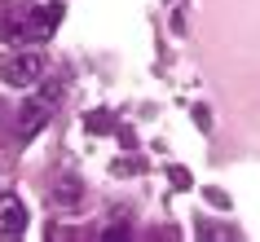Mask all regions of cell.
<instances>
[{
	"mask_svg": "<svg viewBox=\"0 0 260 242\" xmlns=\"http://www.w3.org/2000/svg\"><path fill=\"white\" fill-rule=\"evenodd\" d=\"M53 101H57V88H40L36 97H27L22 106H18V115H14V132L27 141V136H36L49 123V115H53Z\"/></svg>",
	"mask_w": 260,
	"mask_h": 242,
	"instance_id": "obj_1",
	"label": "cell"
},
{
	"mask_svg": "<svg viewBox=\"0 0 260 242\" xmlns=\"http://www.w3.org/2000/svg\"><path fill=\"white\" fill-rule=\"evenodd\" d=\"M40 80H44V57L40 53H14L5 62V84H14V88H31Z\"/></svg>",
	"mask_w": 260,
	"mask_h": 242,
	"instance_id": "obj_2",
	"label": "cell"
},
{
	"mask_svg": "<svg viewBox=\"0 0 260 242\" xmlns=\"http://www.w3.org/2000/svg\"><path fill=\"white\" fill-rule=\"evenodd\" d=\"M57 22H62V5H57V0H49V5H36V9H31V18H27V27H22V31H27V36H36V40H44Z\"/></svg>",
	"mask_w": 260,
	"mask_h": 242,
	"instance_id": "obj_3",
	"label": "cell"
},
{
	"mask_svg": "<svg viewBox=\"0 0 260 242\" xmlns=\"http://www.w3.org/2000/svg\"><path fill=\"white\" fill-rule=\"evenodd\" d=\"M22 229H27V207H22V198L5 194V198H0V233L14 238V233H22Z\"/></svg>",
	"mask_w": 260,
	"mask_h": 242,
	"instance_id": "obj_4",
	"label": "cell"
},
{
	"mask_svg": "<svg viewBox=\"0 0 260 242\" xmlns=\"http://www.w3.org/2000/svg\"><path fill=\"white\" fill-rule=\"evenodd\" d=\"M53 198L62 202V207H75V202H80V181H71V176H67V181L53 189Z\"/></svg>",
	"mask_w": 260,
	"mask_h": 242,
	"instance_id": "obj_5",
	"label": "cell"
}]
</instances>
